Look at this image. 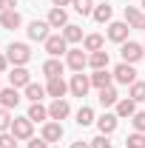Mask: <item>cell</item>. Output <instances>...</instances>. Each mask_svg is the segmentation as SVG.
Returning a JSON list of instances; mask_svg holds the SVG:
<instances>
[{"instance_id": "obj_1", "label": "cell", "mask_w": 145, "mask_h": 148, "mask_svg": "<svg viewBox=\"0 0 145 148\" xmlns=\"http://www.w3.org/2000/svg\"><path fill=\"white\" fill-rule=\"evenodd\" d=\"M6 57H9L12 66H26V63L31 60V49H29L26 43H12V46L6 49Z\"/></svg>"}, {"instance_id": "obj_2", "label": "cell", "mask_w": 145, "mask_h": 148, "mask_svg": "<svg viewBox=\"0 0 145 148\" xmlns=\"http://www.w3.org/2000/svg\"><path fill=\"white\" fill-rule=\"evenodd\" d=\"M120 54H122V63H140L145 57V46H140V43H134V40H125L122 43V49H120Z\"/></svg>"}, {"instance_id": "obj_3", "label": "cell", "mask_w": 145, "mask_h": 148, "mask_svg": "<svg viewBox=\"0 0 145 148\" xmlns=\"http://www.w3.org/2000/svg\"><path fill=\"white\" fill-rule=\"evenodd\" d=\"M49 29H51V26H49V20H31V23H29V29H26V34H29V40H34V43H46V40H49Z\"/></svg>"}, {"instance_id": "obj_4", "label": "cell", "mask_w": 145, "mask_h": 148, "mask_svg": "<svg viewBox=\"0 0 145 148\" xmlns=\"http://www.w3.org/2000/svg\"><path fill=\"white\" fill-rule=\"evenodd\" d=\"M111 74H114V80H117L120 86H134V83H137V69H134L131 63H120Z\"/></svg>"}, {"instance_id": "obj_5", "label": "cell", "mask_w": 145, "mask_h": 148, "mask_svg": "<svg viewBox=\"0 0 145 148\" xmlns=\"http://www.w3.org/2000/svg\"><path fill=\"white\" fill-rule=\"evenodd\" d=\"M91 88V74H83V71H77L71 77V83H68V91L74 94V97H85Z\"/></svg>"}, {"instance_id": "obj_6", "label": "cell", "mask_w": 145, "mask_h": 148, "mask_svg": "<svg viewBox=\"0 0 145 148\" xmlns=\"http://www.w3.org/2000/svg\"><path fill=\"white\" fill-rule=\"evenodd\" d=\"M46 51H49V57H60V54H68V40L63 34H51L46 43Z\"/></svg>"}, {"instance_id": "obj_7", "label": "cell", "mask_w": 145, "mask_h": 148, "mask_svg": "<svg viewBox=\"0 0 145 148\" xmlns=\"http://www.w3.org/2000/svg\"><path fill=\"white\" fill-rule=\"evenodd\" d=\"M66 66H68L71 71H83V69L88 66V54H85V49H68V54H66Z\"/></svg>"}, {"instance_id": "obj_8", "label": "cell", "mask_w": 145, "mask_h": 148, "mask_svg": "<svg viewBox=\"0 0 145 148\" xmlns=\"http://www.w3.org/2000/svg\"><path fill=\"white\" fill-rule=\"evenodd\" d=\"M31 131H34V123H31L29 117H14L12 134H14L17 140H31Z\"/></svg>"}, {"instance_id": "obj_9", "label": "cell", "mask_w": 145, "mask_h": 148, "mask_svg": "<svg viewBox=\"0 0 145 148\" xmlns=\"http://www.w3.org/2000/svg\"><path fill=\"white\" fill-rule=\"evenodd\" d=\"M128 32H131V26H128L125 20H114V23H108V40H114V43H125Z\"/></svg>"}, {"instance_id": "obj_10", "label": "cell", "mask_w": 145, "mask_h": 148, "mask_svg": "<svg viewBox=\"0 0 145 148\" xmlns=\"http://www.w3.org/2000/svg\"><path fill=\"white\" fill-rule=\"evenodd\" d=\"M43 140L51 145V143H60L63 140V123H57V120H49V123H43Z\"/></svg>"}, {"instance_id": "obj_11", "label": "cell", "mask_w": 145, "mask_h": 148, "mask_svg": "<svg viewBox=\"0 0 145 148\" xmlns=\"http://www.w3.org/2000/svg\"><path fill=\"white\" fill-rule=\"evenodd\" d=\"M66 91H68V83H66L63 77H51L49 86H46V94L54 97V100H66Z\"/></svg>"}, {"instance_id": "obj_12", "label": "cell", "mask_w": 145, "mask_h": 148, "mask_svg": "<svg viewBox=\"0 0 145 148\" xmlns=\"http://www.w3.org/2000/svg\"><path fill=\"white\" fill-rule=\"evenodd\" d=\"M71 114V106H68V100H51V106H49V120H66Z\"/></svg>"}, {"instance_id": "obj_13", "label": "cell", "mask_w": 145, "mask_h": 148, "mask_svg": "<svg viewBox=\"0 0 145 148\" xmlns=\"http://www.w3.org/2000/svg\"><path fill=\"white\" fill-rule=\"evenodd\" d=\"M9 83H12L14 88H26V86L31 83V74L26 71V66H14L12 74H9Z\"/></svg>"}, {"instance_id": "obj_14", "label": "cell", "mask_w": 145, "mask_h": 148, "mask_svg": "<svg viewBox=\"0 0 145 148\" xmlns=\"http://www.w3.org/2000/svg\"><path fill=\"white\" fill-rule=\"evenodd\" d=\"M20 100H23V97H20L17 94V88H14V86H9V88H3V91H0V106H3V108H17V103Z\"/></svg>"}, {"instance_id": "obj_15", "label": "cell", "mask_w": 145, "mask_h": 148, "mask_svg": "<svg viewBox=\"0 0 145 148\" xmlns=\"http://www.w3.org/2000/svg\"><path fill=\"white\" fill-rule=\"evenodd\" d=\"M20 23H23V17H20L17 9H6V12H0V26H3V29H20Z\"/></svg>"}, {"instance_id": "obj_16", "label": "cell", "mask_w": 145, "mask_h": 148, "mask_svg": "<svg viewBox=\"0 0 145 148\" xmlns=\"http://www.w3.org/2000/svg\"><path fill=\"white\" fill-rule=\"evenodd\" d=\"M46 20H49L51 29H66V26H68V14H66V9H60V6H54Z\"/></svg>"}, {"instance_id": "obj_17", "label": "cell", "mask_w": 145, "mask_h": 148, "mask_svg": "<svg viewBox=\"0 0 145 148\" xmlns=\"http://www.w3.org/2000/svg\"><path fill=\"white\" fill-rule=\"evenodd\" d=\"M111 83H114V74L108 71V69H100V71H94L91 74V86L100 91V88H108Z\"/></svg>"}, {"instance_id": "obj_18", "label": "cell", "mask_w": 145, "mask_h": 148, "mask_svg": "<svg viewBox=\"0 0 145 148\" xmlns=\"http://www.w3.org/2000/svg\"><path fill=\"white\" fill-rule=\"evenodd\" d=\"M111 14H114V9H111L108 0L97 3V6H94V12H91V17L97 20V23H111Z\"/></svg>"}, {"instance_id": "obj_19", "label": "cell", "mask_w": 145, "mask_h": 148, "mask_svg": "<svg viewBox=\"0 0 145 148\" xmlns=\"http://www.w3.org/2000/svg\"><path fill=\"white\" fill-rule=\"evenodd\" d=\"M63 69H66V63L60 60V57H49L46 63H43V74L51 80V77H60L63 74Z\"/></svg>"}, {"instance_id": "obj_20", "label": "cell", "mask_w": 145, "mask_h": 148, "mask_svg": "<svg viewBox=\"0 0 145 148\" xmlns=\"http://www.w3.org/2000/svg\"><path fill=\"white\" fill-rule=\"evenodd\" d=\"M117 114H103L100 120H97V128H100V134H105V137H111L114 131H117Z\"/></svg>"}, {"instance_id": "obj_21", "label": "cell", "mask_w": 145, "mask_h": 148, "mask_svg": "<svg viewBox=\"0 0 145 148\" xmlns=\"http://www.w3.org/2000/svg\"><path fill=\"white\" fill-rule=\"evenodd\" d=\"M31 123H49V108L43 103H31L29 106V114H26Z\"/></svg>"}, {"instance_id": "obj_22", "label": "cell", "mask_w": 145, "mask_h": 148, "mask_svg": "<svg viewBox=\"0 0 145 148\" xmlns=\"http://www.w3.org/2000/svg\"><path fill=\"white\" fill-rule=\"evenodd\" d=\"M117 103H120V94H117V88H114V86H108V88H100V106H103V108L117 106Z\"/></svg>"}, {"instance_id": "obj_23", "label": "cell", "mask_w": 145, "mask_h": 148, "mask_svg": "<svg viewBox=\"0 0 145 148\" xmlns=\"http://www.w3.org/2000/svg\"><path fill=\"white\" fill-rule=\"evenodd\" d=\"M114 114H117V117H128V120H131V117L137 114V103H134L131 97H125V100H120V103H117V111H114Z\"/></svg>"}, {"instance_id": "obj_24", "label": "cell", "mask_w": 145, "mask_h": 148, "mask_svg": "<svg viewBox=\"0 0 145 148\" xmlns=\"http://www.w3.org/2000/svg\"><path fill=\"white\" fill-rule=\"evenodd\" d=\"M88 66L94 69V71L108 69V51H91V54H88Z\"/></svg>"}, {"instance_id": "obj_25", "label": "cell", "mask_w": 145, "mask_h": 148, "mask_svg": "<svg viewBox=\"0 0 145 148\" xmlns=\"http://www.w3.org/2000/svg\"><path fill=\"white\" fill-rule=\"evenodd\" d=\"M103 46H105V37L103 34H85V40H83L85 51H103Z\"/></svg>"}, {"instance_id": "obj_26", "label": "cell", "mask_w": 145, "mask_h": 148, "mask_svg": "<svg viewBox=\"0 0 145 148\" xmlns=\"http://www.w3.org/2000/svg\"><path fill=\"white\" fill-rule=\"evenodd\" d=\"M63 37H66L68 43H83V40H85V37H83V29L74 26V23H68V26L63 29Z\"/></svg>"}, {"instance_id": "obj_27", "label": "cell", "mask_w": 145, "mask_h": 148, "mask_svg": "<svg viewBox=\"0 0 145 148\" xmlns=\"http://www.w3.org/2000/svg\"><path fill=\"white\" fill-rule=\"evenodd\" d=\"M43 97H46V88H43V86H37V83H29V86H26V100L40 103Z\"/></svg>"}, {"instance_id": "obj_28", "label": "cell", "mask_w": 145, "mask_h": 148, "mask_svg": "<svg viewBox=\"0 0 145 148\" xmlns=\"http://www.w3.org/2000/svg\"><path fill=\"white\" fill-rule=\"evenodd\" d=\"M91 123H97V120H94V108L83 106V108L77 111V125H83V128H85V125H91Z\"/></svg>"}, {"instance_id": "obj_29", "label": "cell", "mask_w": 145, "mask_h": 148, "mask_svg": "<svg viewBox=\"0 0 145 148\" xmlns=\"http://www.w3.org/2000/svg\"><path fill=\"white\" fill-rule=\"evenodd\" d=\"M128 97H131L134 103H145V80H137V83L131 86V91H128Z\"/></svg>"}, {"instance_id": "obj_30", "label": "cell", "mask_w": 145, "mask_h": 148, "mask_svg": "<svg viewBox=\"0 0 145 148\" xmlns=\"http://www.w3.org/2000/svg\"><path fill=\"white\" fill-rule=\"evenodd\" d=\"M71 6H74V12H77V14H83V17H85V14L94 12V6H97V3H94V0H71Z\"/></svg>"}, {"instance_id": "obj_31", "label": "cell", "mask_w": 145, "mask_h": 148, "mask_svg": "<svg viewBox=\"0 0 145 148\" xmlns=\"http://www.w3.org/2000/svg\"><path fill=\"white\" fill-rule=\"evenodd\" d=\"M140 20H142V12H140L137 6H125V23H128V26H134V29H137V26H140Z\"/></svg>"}, {"instance_id": "obj_32", "label": "cell", "mask_w": 145, "mask_h": 148, "mask_svg": "<svg viewBox=\"0 0 145 148\" xmlns=\"http://www.w3.org/2000/svg\"><path fill=\"white\" fill-rule=\"evenodd\" d=\"M12 123H14V117L9 114V108L0 106V134H3V131H12Z\"/></svg>"}, {"instance_id": "obj_33", "label": "cell", "mask_w": 145, "mask_h": 148, "mask_svg": "<svg viewBox=\"0 0 145 148\" xmlns=\"http://www.w3.org/2000/svg\"><path fill=\"white\" fill-rule=\"evenodd\" d=\"M142 145H145V134H140V131L128 134V140H125V148H142Z\"/></svg>"}, {"instance_id": "obj_34", "label": "cell", "mask_w": 145, "mask_h": 148, "mask_svg": "<svg viewBox=\"0 0 145 148\" xmlns=\"http://www.w3.org/2000/svg\"><path fill=\"white\" fill-rule=\"evenodd\" d=\"M0 148H17V137L12 131H3L0 134Z\"/></svg>"}, {"instance_id": "obj_35", "label": "cell", "mask_w": 145, "mask_h": 148, "mask_svg": "<svg viewBox=\"0 0 145 148\" xmlns=\"http://www.w3.org/2000/svg\"><path fill=\"white\" fill-rule=\"evenodd\" d=\"M131 125H134V131L145 134V111H137V114L131 117Z\"/></svg>"}, {"instance_id": "obj_36", "label": "cell", "mask_w": 145, "mask_h": 148, "mask_svg": "<svg viewBox=\"0 0 145 148\" xmlns=\"http://www.w3.org/2000/svg\"><path fill=\"white\" fill-rule=\"evenodd\" d=\"M91 148H114V143H111L105 134H100V137H94V140H91Z\"/></svg>"}, {"instance_id": "obj_37", "label": "cell", "mask_w": 145, "mask_h": 148, "mask_svg": "<svg viewBox=\"0 0 145 148\" xmlns=\"http://www.w3.org/2000/svg\"><path fill=\"white\" fill-rule=\"evenodd\" d=\"M29 148H51V145H49L43 137H40V140H34V137H31V140H29Z\"/></svg>"}, {"instance_id": "obj_38", "label": "cell", "mask_w": 145, "mask_h": 148, "mask_svg": "<svg viewBox=\"0 0 145 148\" xmlns=\"http://www.w3.org/2000/svg\"><path fill=\"white\" fill-rule=\"evenodd\" d=\"M17 6V0H0V12H6V9H14Z\"/></svg>"}, {"instance_id": "obj_39", "label": "cell", "mask_w": 145, "mask_h": 148, "mask_svg": "<svg viewBox=\"0 0 145 148\" xmlns=\"http://www.w3.org/2000/svg\"><path fill=\"white\" fill-rule=\"evenodd\" d=\"M6 66H9V57H6V54H0V74L6 71Z\"/></svg>"}, {"instance_id": "obj_40", "label": "cell", "mask_w": 145, "mask_h": 148, "mask_svg": "<svg viewBox=\"0 0 145 148\" xmlns=\"http://www.w3.org/2000/svg\"><path fill=\"white\" fill-rule=\"evenodd\" d=\"M71 148H91V143H83V140H77V143H71Z\"/></svg>"}, {"instance_id": "obj_41", "label": "cell", "mask_w": 145, "mask_h": 148, "mask_svg": "<svg viewBox=\"0 0 145 148\" xmlns=\"http://www.w3.org/2000/svg\"><path fill=\"white\" fill-rule=\"evenodd\" d=\"M68 3H71V0H51V6H60V9H63V6H68Z\"/></svg>"}, {"instance_id": "obj_42", "label": "cell", "mask_w": 145, "mask_h": 148, "mask_svg": "<svg viewBox=\"0 0 145 148\" xmlns=\"http://www.w3.org/2000/svg\"><path fill=\"white\" fill-rule=\"evenodd\" d=\"M140 32H145V14H142V20H140V26H137Z\"/></svg>"}, {"instance_id": "obj_43", "label": "cell", "mask_w": 145, "mask_h": 148, "mask_svg": "<svg viewBox=\"0 0 145 148\" xmlns=\"http://www.w3.org/2000/svg\"><path fill=\"white\" fill-rule=\"evenodd\" d=\"M142 9H145V0H142Z\"/></svg>"}, {"instance_id": "obj_44", "label": "cell", "mask_w": 145, "mask_h": 148, "mask_svg": "<svg viewBox=\"0 0 145 148\" xmlns=\"http://www.w3.org/2000/svg\"><path fill=\"white\" fill-rule=\"evenodd\" d=\"M0 91H3V88H0Z\"/></svg>"}, {"instance_id": "obj_45", "label": "cell", "mask_w": 145, "mask_h": 148, "mask_svg": "<svg viewBox=\"0 0 145 148\" xmlns=\"http://www.w3.org/2000/svg\"><path fill=\"white\" fill-rule=\"evenodd\" d=\"M142 148H145V145H142Z\"/></svg>"}, {"instance_id": "obj_46", "label": "cell", "mask_w": 145, "mask_h": 148, "mask_svg": "<svg viewBox=\"0 0 145 148\" xmlns=\"http://www.w3.org/2000/svg\"><path fill=\"white\" fill-rule=\"evenodd\" d=\"M54 148H57V145H54Z\"/></svg>"}]
</instances>
